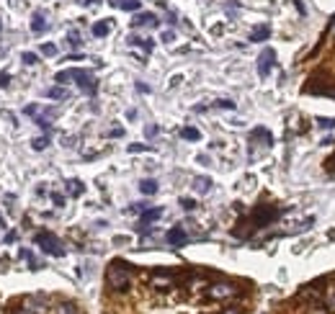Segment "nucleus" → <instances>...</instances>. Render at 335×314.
I'll return each instance as SVG.
<instances>
[{
    "mask_svg": "<svg viewBox=\"0 0 335 314\" xmlns=\"http://www.w3.org/2000/svg\"><path fill=\"white\" fill-rule=\"evenodd\" d=\"M106 278H108V286L114 288V291H126L129 283H131V268L124 260H114V263L108 265Z\"/></svg>",
    "mask_w": 335,
    "mask_h": 314,
    "instance_id": "obj_1",
    "label": "nucleus"
},
{
    "mask_svg": "<svg viewBox=\"0 0 335 314\" xmlns=\"http://www.w3.org/2000/svg\"><path fill=\"white\" fill-rule=\"evenodd\" d=\"M34 242L41 248V253H47V255H52V258H64V245L52 234V232H36L34 234Z\"/></svg>",
    "mask_w": 335,
    "mask_h": 314,
    "instance_id": "obj_2",
    "label": "nucleus"
},
{
    "mask_svg": "<svg viewBox=\"0 0 335 314\" xmlns=\"http://www.w3.org/2000/svg\"><path fill=\"white\" fill-rule=\"evenodd\" d=\"M281 216V209H274V206H255L253 216H250V229H260V227H268L274 224L276 219Z\"/></svg>",
    "mask_w": 335,
    "mask_h": 314,
    "instance_id": "obj_3",
    "label": "nucleus"
},
{
    "mask_svg": "<svg viewBox=\"0 0 335 314\" xmlns=\"http://www.w3.org/2000/svg\"><path fill=\"white\" fill-rule=\"evenodd\" d=\"M274 64H276V52L271 47H265L260 52V57H258V75L260 77H268V75H271V70H274Z\"/></svg>",
    "mask_w": 335,
    "mask_h": 314,
    "instance_id": "obj_4",
    "label": "nucleus"
},
{
    "mask_svg": "<svg viewBox=\"0 0 335 314\" xmlns=\"http://www.w3.org/2000/svg\"><path fill=\"white\" fill-rule=\"evenodd\" d=\"M78 85H80V91H83L85 96H96V93H98V83H96V77H93L91 72H85V70H80V75H78Z\"/></svg>",
    "mask_w": 335,
    "mask_h": 314,
    "instance_id": "obj_5",
    "label": "nucleus"
},
{
    "mask_svg": "<svg viewBox=\"0 0 335 314\" xmlns=\"http://www.w3.org/2000/svg\"><path fill=\"white\" fill-rule=\"evenodd\" d=\"M160 216H163V209H160V206H155V209H145V211H142V216H140L137 229H140V232H150V229H147V224H150V221H155V219H160Z\"/></svg>",
    "mask_w": 335,
    "mask_h": 314,
    "instance_id": "obj_6",
    "label": "nucleus"
},
{
    "mask_svg": "<svg viewBox=\"0 0 335 314\" xmlns=\"http://www.w3.org/2000/svg\"><path fill=\"white\" fill-rule=\"evenodd\" d=\"M237 288L232 283H219V286H212L209 288V296L212 299H227V296H235Z\"/></svg>",
    "mask_w": 335,
    "mask_h": 314,
    "instance_id": "obj_7",
    "label": "nucleus"
},
{
    "mask_svg": "<svg viewBox=\"0 0 335 314\" xmlns=\"http://www.w3.org/2000/svg\"><path fill=\"white\" fill-rule=\"evenodd\" d=\"M131 26L134 29H142V26H160V21H158V16L155 13H137L134 16V21H131Z\"/></svg>",
    "mask_w": 335,
    "mask_h": 314,
    "instance_id": "obj_8",
    "label": "nucleus"
},
{
    "mask_svg": "<svg viewBox=\"0 0 335 314\" xmlns=\"http://www.w3.org/2000/svg\"><path fill=\"white\" fill-rule=\"evenodd\" d=\"M165 240L173 245V248H181V245H186V242H188V234H186V229H183V227H173V229L165 234Z\"/></svg>",
    "mask_w": 335,
    "mask_h": 314,
    "instance_id": "obj_9",
    "label": "nucleus"
},
{
    "mask_svg": "<svg viewBox=\"0 0 335 314\" xmlns=\"http://www.w3.org/2000/svg\"><path fill=\"white\" fill-rule=\"evenodd\" d=\"M47 29H49V24H47V18H44V13H41V11H36V13L31 16V31L41 36V34H44V31H47Z\"/></svg>",
    "mask_w": 335,
    "mask_h": 314,
    "instance_id": "obj_10",
    "label": "nucleus"
},
{
    "mask_svg": "<svg viewBox=\"0 0 335 314\" xmlns=\"http://www.w3.org/2000/svg\"><path fill=\"white\" fill-rule=\"evenodd\" d=\"M193 191H196V193H201V196H207V193L212 191V178H207V175L193 178Z\"/></svg>",
    "mask_w": 335,
    "mask_h": 314,
    "instance_id": "obj_11",
    "label": "nucleus"
},
{
    "mask_svg": "<svg viewBox=\"0 0 335 314\" xmlns=\"http://www.w3.org/2000/svg\"><path fill=\"white\" fill-rule=\"evenodd\" d=\"M108 3L119 11H140L142 8V0H108Z\"/></svg>",
    "mask_w": 335,
    "mask_h": 314,
    "instance_id": "obj_12",
    "label": "nucleus"
},
{
    "mask_svg": "<svg viewBox=\"0 0 335 314\" xmlns=\"http://www.w3.org/2000/svg\"><path fill=\"white\" fill-rule=\"evenodd\" d=\"M126 41L131 44V47H140V49H145V52H152V49H155V41H152V39H142V36H137V34H131Z\"/></svg>",
    "mask_w": 335,
    "mask_h": 314,
    "instance_id": "obj_13",
    "label": "nucleus"
},
{
    "mask_svg": "<svg viewBox=\"0 0 335 314\" xmlns=\"http://www.w3.org/2000/svg\"><path fill=\"white\" fill-rule=\"evenodd\" d=\"M78 75H80V70H62V72H57L54 75V83H59V85H64V83H70V80H78Z\"/></svg>",
    "mask_w": 335,
    "mask_h": 314,
    "instance_id": "obj_14",
    "label": "nucleus"
},
{
    "mask_svg": "<svg viewBox=\"0 0 335 314\" xmlns=\"http://www.w3.org/2000/svg\"><path fill=\"white\" fill-rule=\"evenodd\" d=\"M140 191L145 196H155L158 193V181H155V178H145V181H140Z\"/></svg>",
    "mask_w": 335,
    "mask_h": 314,
    "instance_id": "obj_15",
    "label": "nucleus"
},
{
    "mask_svg": "<svg viewBox=\"0 0 335 314\" xmlns=\"http://www.w3.org/2000/svg\"><path fill=\"white\" fill-rule=\"evenodd\" d=\"M268 36H271V26H255L250 31V41H265Z\"/></svg>",
    "mask_w": 335,
    "mask_h": 314,
    "instance_id": "obj_16",
    "label": "nucleus"
},
{
    "mask_svg": "<svg viewBox=\"0 0 335 314\" xmlns=\"http://www.w3.org/2000/svg\"><path fill=\"white\" fill-rule=\"evenodd\" d=\"M67 193H70V196H83V193H85V186H83V181H78V178H73V181H67Z\"/></svg>",
    "mask_w": 335,
    "mask_h": 314,
    "instance_id": "obj_17",
    "label": "nucleus"
},
{
    "mask_svg": "<svg viewBox=\"0 0 335 314\" xmlns=\"http://www.w3.org/2000/svg\"><path fill=\"white\" fill-rule=\"evenodd\" d=\"M181 137H183L186 142H198V139H201V131L193 129V126H183V129H181Z\"/></svg>",
    "mask_w": 335,
    "mask_h": 314,
    "instance_id": "obj_18",
    "label": "nucleus"
},
{
    "mask_svg": "<svg viewBox=\"0 0 335 314\" xmlns=\"http://www.w3.org/2000/svg\"><path fill=\"white\" fill-rule=\"evenodd\" d=\"M108 31H111V21H98V24L93 26V36H98V39L108 36Z\"/></svg>",
    "mask_w": 335,
    "mask_h": 314,
    "instance_id": "obj_19",
    "label": "nucleus"
},
{
    "mask_svg": "<svg viewBox=\"0 0 335 314\" xmlns=\"http://www.w3.org/2000/svg\"><path fill=\"white\" fill-rule=\"evenodd\" d=\"M67 96H70V93H67L62 85H57V88H49V91H47V98H52V101H64Z\"/></svg>",
    "mask_w": 335,
    "mask_h": 314,
    "instance_id": "obj_20",
    "label": "nucleus"
},
{
    "mask_svg": "<svg viewBox=\"0 0 335 314\" xmlns=\"http://www.w3.org/2000/svg\"><path fill=\"white\" fill-rule=\"evenodd\" d=\"M21 258H24V260L31 265V271H39V268H41V263H39V260L31 255V250H21Z\"/></svg>",
    "mask_w": 335,
    "mask_h": 314,
    "instance_id": "obj_21",
    "label": "nucleus"
},
{
    "mask_svg": "<svg viewBox=\"0 0 335 314\" xmlns=\"http://www.w3.org/2000/svg\"><path fill=\"white\" fill-rule=\"evenodd\" d=\"M47 144H49V134H44V137H36V139L31 142V147H34L36 152H41V149H47Z\"/></svg>",
    "mask_w": 335,
    "mask_h": 314,
    "instance_id": "obj_22",
    "label": "nucleus"
},
{
    "mask_svg": "<svg viewBox=\"0 0 335 314\" xmlns=\"http://www.w3.org/2000/svg\"><path fill=\"white\" fill-rule=\"evenodd\" d=\"M317 126H320V129H327V131L335 129V116H320V119H317Z\"/></svg>",
    "mask_w": 335,
    "mask_h": 314,
    "instance_id": "obj_23",
    "label": "nucleus"
},
{
    "mask_svg": "<svg viewBox=\"0 0 335 314\" xmlns=\"http://www.w3.org/2000/svg\"><path fill=\"white\" fill-rule=\"evenodd\" d=\"M214 108H227V111H235V108H237V103H235V101H230V98H219V101H214Z\"/></svg>",
    "mask_w": 335,
    "mask_h": 314,
    "instance_id": "obj_24",
    "label": "nucleus"
},
{
    "mask_svg": "<svg viewBox=\"0 0 335 314\" xmlns=\"http://www.w3.org/2000/svg\"><path fill=\"white\" fill-rule=\"evenodd\" d=\"M21 62L29 64V67H34V64H39V57L34 52H24V54H21Z\"/></svg>",
    "mask_w": 335,
    "mask_h": 314,
    "instance_id": "obj_25",
    "label": "nucleus"
},
{
    "mask_svg": "<svg viewBox=\"0 0 335 314\" xmlns=\"http://www.w3.org/2000/svg\"><path fill=\"white\" fill-rule=\"evenodd\" d=\"M67 44H70L73 49H78L80 44H83V41H80V34H78V31H70V34H67Z\"/></svg>",
    "mask_w": 335,
    "mask_h": 314,
    "instance_id": "obj_26",
    "label": "nucleus"
},
{
    "mask_svg": "<svg viewBox=\"0 0 335 314\" xmlns=\"http://www.w3.org/2000/svg\"><path fill=\"white\" fill-rule=\"evenodd\" d=\"M41 54L44 57H54L57 54V47H54V44H41Z\"/></svg>",
    "mask_w": 335,
    "mask_h": 314,
    "instance_id": "obj_27",
    "label": "nucleus"
},
{
    "mask_svg": "<svg viewBox=\"0 0 335 314\" xmlns=\"http://www.w3.org/2000/svg\"><path fill=\"white\" fill-rule=\"evenodd\" d=\"M57 314H78V309H75V304H62L57 309Z\"/></svg>",
    "mask_w": 335,
    "mask_h": 314,
    "instance_id": "obj_28",
    "label": "nucleus"
},
{
    "mask_svg": "<svg viewBox=\"0 0 335 314\" xmlns=\"http://www.w3.org/2000/svg\"><path fill=\"white\" fill-rule=\"evenodd\" d=\"M152 147L150 144H129V152L134 154V152H150Z\"/></svg>",
    "mask_w": 335,
    "mask_h": 314,
    "instance_id": "obj_29",
    "label": "nucleus"
},
{
    "mask_svg": "<svg viewBox=\"0 0 335 314\" xmlns=\"http://www.w3.org/2000/svg\"><path fill=\"white\" fill-rule=\"evenodd\" d=\"M181 206H183L186 211H193V209H196V201H193V198H181Z\"/></svg>",
    "mask_w": 335,
    "mask_h": 314,
    "instance_id": "obj_30",
    "label": "nucleus"
},
{
    "mask_svg": "<svg viewBox=\"0 0 335 314\" xmlns=\"http://www.w3.org/2000/svg\"><path fill=\"white\" fill-rule=\"evenodd\" d=\"M292 6H294V8H297V13H299V16H302V18H304V16H307V8H304V3H302V0H292Z\"/></svg>",
    "mask_w": 335,
    "mask_h": 314,
    "instance_id": "obj_31",
    "label": "nucleus"
},
{
    "mask_svg": "<svg viewBox=\"0 0 335 314\" xmlns=\"http://www.w3.org/2000/svg\"><path fill=\"white\" fill-rule=\"evenodd\" d=\"M108 137H111V139H121V137H124V129H121V126L111 129V131H108Z\"/></svg>",
    "mask_w": 335,
    "mask_h": 314,
    "instance_id": "obj_32",
    "label": "nucleus"
},
{
    "mask_svg": "<svg viewBox=\"0 0 335 314\" xmlns=\"http://www.w3.org/2000/svg\"><path fill=\"white\" fill-rule=\"evenodd\" d=\"M145 134H147L150 139H152V137H158V134H160V126H155V124H152V126H147V129H145Z\"/></svg>",
    "mask_w": 335,
    "mask_h": 314,
    "instance_id": "obj_33",
    "label": "nucleus"
},
{
    "mask_svg": "<svg viewBox=\"0 0 335 314\" xmlns=\"http://www.w3.org/2000/svg\"><path fill=\"white\" fill-rule=\"evenodd\" d=\"M11 85V75L8 72H0V88H8Z\"/></svg>",
    "mask_w": 335,
    "mask_h": 314,
    "instance_id": "obj_34",
    "label": "nucleus"
},
{
    "mask_svg": "<svg viewBox=\"0 0 335 314\" xmlns=\"http://www.w3.org/2000/svg\"><path fill=\"white\" fill-rule=\"evenodd\" d=\"M160 39H163L165 44H173V41H175V34H173V31H163V36H160Z\"/></svg>",
    "mask_w": 335,
    "mask_h": 314,
    "instance_id": "obj_35",
    "label": "nucleus"
},
{
    "mask_svg": "<svg viewBox=\"0 0 335 314\" xmlns=\"http://www.w3.org/2000/svg\"><path fill=\"white\" fill-rule=\"evenodd\" d=\"M52 201H54V206H64V196L59 193H52Z\"/></svg>",
    "mask_w": 335,
    "mask_h": 314,
    "instance_id": "obj_36",
    "label": "nucleus"
},
{
    "mask_svg": "<svg viewBox=\"0 0 335 314\" xmlns=\"http://www.w3.org/2000/svg\"><path fill=\"white\" fill-rule=\"evenodd\" d=\"M24 114H26V116H36V114H39V108H36V106H26V108H24Z\"/></svg>",
    "mask_w": 335,
    "mask_h": 314,
    "instance_id": "obj_37",
    "label": "nucleus"
},
{
    "mask_svg": "<svg viewBox=\"0 0 335 314\" xmlns=\"http://www.w3.org/2000/svg\"><path fill=\"white\" fill-rule=\"evenodd\" d=\"M137 91L147 96V93H150V85H145V83H137Z\"/></svg>",
    "mask_w": 335,
    "mask_h": 314,
    "instance_id": "obj_38",
    "label": "nucleus"
},
{
    "mask_svg": "<svg viewBox=\"0 0 335 314\" xmlns=\"http://www.w3.org/2000/svg\"><path fill=\"white\" fill-rule=\"evenodd\" d=\"M126 119H129V121H134V119H137V111L129 108V111H126Z\"/></svg>",
    "mask_w": 335,
    "mask_h": 314,
    "instance_id": "obj_39",
    "label": "nucleus"
},
{
    "mask_svg": "<svg viewBox=\"0 0 335 314\" xmlns=\"http://www.w3.org/2000/svg\"><path fill=\"white\" fill-rule=\"evenodd\" d=\"M80 6H93V3H98V0H78Z\"/></svg>",
    "mask_w": 335,
    "mask_h": 314,
    "instance_id": "obj_40",
    "label": "nucleus"
},
{
    "mask_svg": "<svg viewBox=\"0 0 335 314\" xmlns=\"http://www.w3.org/2000/svg\"><path fill=\"white\" fill-rule=\"evenodd\" d=\"M6 242H16V232H8L6 234Z\"/></svg>",
    "mask_w": 335,
    "mask_h": 314,
    "instance_id": "obj_41",
    "label": "nucleus"
},
{
    "mask_svg": "<svg viewBox=\"0 0 335 314\" xmlns=\"http://www.w3.org/2000/svg\"><path fill=\"white\" fill-rule=\"evenodd\" d=\"M0 227H6V221H3V216H0Z\"/></svg>",
    "mask_w": 335,
    "mask_h": 314,
    "instance_id": "obj_42",
    "label": "nucleus"
},
{
    "mask_svg": "<svg viewBox=\"0 0 335 314\" xmlns=\"http://www.w3.org/2000/svg\"><path fill=\"white\" fill-rule=\"evenodd\" d=\"M0 31H3V24H0Z\"/></svg>",
    "mask_w": 335,
    "mask_h": 314,
    "instance_id": "obj_43",
    "label": "nucleus"
}]
</instances>
